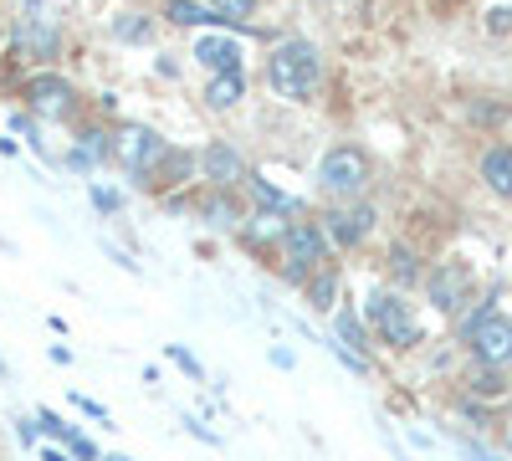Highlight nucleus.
Masks as SVG:
<instances>
[{
    "instance_id": "1",
    "label": "nucleus",
    "mask_w": 512,
    "mask_h": 461,
    "mask_svg": "<svg viewBox=\"0 0 512 461\" xmlns=\"http://www.w3.org/2000/svg\"><path fill=\"white\" fill-rule=\"evenodd\" d=\"M318 77H323V62H318L313 41H282V47L267 57V82H272L277 98H292V103L313 98Z\"/></svg>"
},
{
    "instance_id": "2",
    "label": "nucleus",
    "mask_w": 512,
    "mask_h": 461,
    "mask_svg": "<svg viewBox=\"0 0 512 461\" xmlns=\"http://www.w3.org/2000/svg\"><path fill=\"white\" fill-rule=\"evenodd\" d=\"M328 262V236L323 226H282V277L287 282H308V272H318Z\"/></svg>"
},
{
    "instance_id": "3",
    "label": "nucleus",
    "mask_w": 512,
    "mask_h": 461,
    "mask_svg": "<svg viewBox=\"0 0 512 461\" xmlns=\"http://www.w3.org/2000/svg\"><path fill=\"white\" fill-rule=\"evenodd\" d=\"M364 318L374 323V333H379L390 349H415V344H420V323L410 318V308L395 298V292H369Z\"/></svg>"
},
{
    "instance_id": "4",
    "label": "nucleus",
    "mask_w": 512,
    "mask_h": 461,
    "mask_svg": "<svg viewBox=\"0 0 512 461\" xmlns=\"http://www.w3.org/2000/svg\"><path fill=\"white\" fill-rule=\"evenodd\" d=\"M318 185H323L328 195H359V190L369 185V154H364L359 144L328 149L323 164H318Z\"/></svg>"
},
{
    "instance_id": "5",
    "label": "nucleus",
    "mask_w": 512,
    "mask_h": 461,
    "mask_svg": "<svg viewBox=\"0 0 512 461\" xmlns=\"http://www.w3.org/2000/svg\"><path fill=\"white\" fill-rule=\"evenodd\" d=\"M466 349L482 364H512V318H502L497 308H482L472 323H466Z\"/></svg>"
},
{
    "instance_id": "6",
    "label": "nucleus",
    "mask_w": 512,
    "mask_h": 461,
    "mask_svg": "<svg viewBox=\"0 0 512 461\" xmlns=\"http://www.w3.org/2000/svg\"><path fill=\"white\" fill-rule=\"evenodd\" d=\"M164 139L154 134V129H144V123H123V129H118V139H113V154H118V164H123V170L128 175H149L154 170V164L164 159Z\"/></svg>"
},
{
    "instance_id": "7",
    "label": "nucleus",
    "mask_w": 512,
    "mask_h": 461,
    "mask_svg": "<svg viewBox=\"0 0 512 461\" xmlns=\"http://www.w3.org/2000/svg\"><path fill=\"white\" fill-rule=\"evenodd\" d=\"M26 103H31V113H41V118H72L77 93H72V82H62V77H52V72H41V77L26 82Z\"/></svg>"
},
{
    "instance_id": "8",
    "label": "nucleus",
    "mask_w": 512,
    "mask_h": 461,
    "mask_svg": "<svg viewBox=\"0 0 512 461\" xmlns=\"http://www.w3.org/2000/svg\"><path fill=\"white\" fill-rule=\"evenodd\" d=\"M425 292H431V303L441 313H456L466 303V292H472V267L466 262H441L431 277H425Z\"/></svg>"
},
{
    "instance_id": "9",
    "label": "nucleus",
    "mask_w": 512,
    "mask_h": 461,
    "mask_svg": "<svg viewBox=\"0 0 512 461\" xmlns=\"http://www.w3.org/2000/svg\"><path fill=\"white\" fill-rule=\"evenodd\" d=\"M11 41H16V52H21V57H31V62H52V57H57V47H62L57 26H52L47 16H31V11L16 21Z\"/></svg>"
},
{
    "instance_id": "10",
    "label": "nucleus",
    "mask_w": 512,
    "mask_h": 461,
    "mask_svg": "<svg viewBox=\"0 0 512 461\" xmlns=\"http://www.w3.org/2000/svg\"><path fill=\"white\" fill-rule=\"evenodd\" d=\"M195 170H200L210 185H216V190H231V185L246 180V159H241L231 144H210V149L195 154Z\"/></svg>"
},
{
    "instance_id": "11",
    "label": "nucleus",
    "mask_w": 512,
    "mask_h": 461,
    "mask_svg": "<svg viewBox=\"0 0 512 461\" xmlns=\"http://www.w3.org/2000/svg\"><path fill=\"white\" fill-rule=\"evenodd\" d=\"M374 231V205H354V211H328L323 216V236L333 246H359Z\"/></svg>"
},
{
    "instance_id": "12",
    "label": "nucleus",
    "mask_w": 512,
    "mask_h": 461,
    "mask_svg": "<svg viewBox=\"0 0 512 461\" xmlns=\"http://www.w3.org/2000/svg\"><path fill=\"white\" fill-rule=\"evenodd\" d=\"M195 62L205 72H241V41L236 36H200L195 41Z\"/></svg>"
},
{
    "instance_id": "13",
    "label": "nucleus",
    "mask_w": 512,
    "mask_h": 461,
    "mask_svg": "<svg viewBox=\"0 0 512 461\" xmlns=\"http://www.w3.org/2000/svg\"><path fill=\"white\" fill-rule=\"evenodd\" d=\"M195 175V154H185V149H164V159L154 164V170L139 180L144 190H175V185H185Z\"/></svg>"
},
{
    "instance_id": "14",
    "label": "nucleus",
    "mask_w": 512,
    "mask_h": 461,
    "mask_svg": "<svg viewBox=\"0 0 512 461\" xmlns=\"http://www.w3.org/2000/svg\"><path fill=\"white\" fill-rule=\"evenodd\" d=\"M482 180H487L492 195L512 200V144H492V149L482 154Z\"/></svg>"
},
{
    "instance_id": "15",
    "label": "nucleus",
    "mask_w": 512,
    "mask_h": 461,
    "mask_svg": "<svg viewBox=\"0 0 512 461\" xmlns=\"http://www.w3.org/2000/svg\"><path fill=\"white\" fill-rule=\"evenodd\" d=\"M241 98H246V77H241V72H210V82H205V108L226 113V108H236Z\"/></svg>"
},
{
    "instance_id": "16",
    "label": "nucleus",
    "mask_w": 512,
    "mask_h": 461,
    "mask_svg": "<svg viewBox=\"0 0 512 461\" xmlns=\"http://www.w3.org/2000/svg\"><path fill=\"white\" fill-rule=\"evenodd\" d=\"M466 390H472L477 400H502L507 395V374H502V364H472L466 369Z\"/></svg>"
},
{
    "instance_id": "17",
    "label": "nucleus",
    "mask_w": 512,
    "mask_h": 461,
    "mask_svg": "<svg viewBox=\"0 0 512 461\" xmlns=\"http://www.w3.org/2000/svg\"><path fill=\"white\" fill-rule=\"evenodd\" d=\"M108 154H113V144H108L103 129H82V134H77V149L67 154V164H72V170H93V164L108 159Z\"/></svg>"
},
{
    "instance_id": "18",
    "label": "nucleus",
    "mask_w": 512,
    "mask_h": 461,
    "mask_svg": "<svg viewBox=\"0 0 512 461\" xmlns=\"http://www.w3.org/2000/svg\"><path fill=\"white\" fill-rule=\"evenodd\" d=\"M200 216H205L210 226H236V221H241V205L231 200V190H216V185H210L205 200H200Z\"/></svg>"
},
{
    "instance_id": "19",
    "label": "nucleus",
    "mask_w": 512,
    "mask_h": 461,
    "mask_svg": "<svg viewBox=\"0 0 512 461\" xmlns=\"http://www.w3.org/2000/svg\"><path fill=\"white\" fill-rule=\"evenodd\" d=\"M164 16L175 26H226L210 6H200V0H164Z\"/></svg>"
},
{
    "instance_id": "20",
    "label": "nucleus",
    "mask_w": 512,
    "mask_h": 461,
    "mask_svg": "<svg viewBox=\"0 0 512 461\" xmlns=\"http://www.w3.org/2000/svg\"><path fill=\"white\" fill-rule=\"evenodd\" d=\"M308 303L318 308V313H333V303H338V272L333 267H318V272H308Z\"/></svg>"
},
{
    "instance_id": "21",
    "label": "nucleus",
    "mask_w": 512,
    "mask_h": 461,
    "mask_svg": "<svg viewBox=\"0 0 512 461\" xmlns=\"http://www.w3.org/2000/svg\"><path fill=\"white\" fill-rule=\"evenodd\" d=\"M241 185H251V195H256V205H262V211H277V216H292V211H297V200L282 195L277 185H267L262 175H246Z\"/></svg>"
},
{
    "instance_id": "22",
    "label": "nucleus",
    "mask_w": 512,
    "mask_h": 461,
    "mask_svg": "<svg viewBox=\"0 0 512 461\" xmlns=\"http://www.w3.org/2000/svg\"><path fill=\"white\" fill-rule=\"evenodd\" d=\"M333 328H338V339H344V349H354V354H364V349H369L364 323H359L349 308H338V313H333Z\"/></svg>"
},
{
    "instance_id": "23",
    "label": "nucleus",
    "mask_w": 512,
    "mask_h": 461,
    "mask_svg": "<svg viewBox=\"0 0 512 461\" xmlns=\"http://www.w3.org/2000/svg\"><path fill=\"white\" fill-rule=\"evenodd\" d=\"M113 36H118V41H149V36H154V26H149V16L123 11V16H113Z\"/></svg>"
},
{
    "instance_id": "24",
    "label": "nucleus",
    "mask_w": 512,
    "mask_h": 461,
    "mask_svg": "<svg viewBox=\"0 0 512 461\" xmlns=\"http://www.w3.org/2000/svg\"><path fill=\"white\" fill-rule=\"evenodd\" d=\"M210 11H216L226 26H241V21H251L256 16V0H205Z\"/></svg>"
},
{
    "instance_id": "25",
    "label": "nucleus",
    "mask_w": 512,
    "mask_h": 461,
    "mask_svg": "<svg viewBox=\"0 0 512 461\" xmlns=\"http://www.w3.org/2000/svg\"><path fill=\"white\" fill-rule=\"evenodd\" d=\"M390 272H395L400 282H415V277H420V262H415L410 246H395V251H390Z\"/></svg>"
},
{
    "instance_id": "26",
    "label": "nucleus",
    "mask_w": 512,
    "mask_h": 461,
    "mask_svg": "<svg viewBox=\"0 0 512 461\" xmlns=\"http://www.w3.org/2000/svg\"><path fill=\"white\" fill-rule=\"evenodd\" d=\"M502 118H507V103H472V123H482V129H497Z\"/></svg>"
},
{
    "instance_id": "27",
    "label": "nucleus",
    "mask_w": 512,
    "mask_h": 461,
    "mask_svg": "<svg viewBox=\"0 0 512 461\" xmlns=\"http://www.w3.org/2000/svg\"><path fill=\"white\" fill-rule=\"evenodd\" d=\"M36 426L47 431V436H57V441H67V436H72V426L62 421V415H52V410H41V415H36Z\"/></svg>"
},
{
    "instance_id": "28",
    "label": "nucleus",
    "mask_w": 512,
    "mask_h": 461,
    "mask_svg": "<svg viewBox=\"0 0 512 461\" xmlns=\"http://www.w3.org/2000/svg\"><path fill=\"white\" fill-rule=\"evenodd\" d=\"M487 31H492V36H507V31H512V6H492V11H487Z\"/></svg>"
},
{
    "instance_id": "29",
    "label": "nucleus",
    "mask_w": 512,
    "mask_h": 461,
    "mask_svg": "<svg viewBox=\"0 0 512 461\" xmlns=\"http://www.w3.org/2000/svg\"><path fill=\"white\" fill-rule=\"evenodd\" d=\"M169 359H175V364H180L185 374H195V380H200V359H195L190 349H180V344H169Z\"/></svg>"
},
{
    "instance_id": "30",
    "label": "nucleus",
    "mask_w": 512,
    "mask_h": 461,
    "mask_svg": "<svg viewBox=\"0 0 512 461\" xmlns=\"http://www.w3.org/2000/svg\"><path fill=\"white\" fill-rule=\"evenodd\" d=\"M93 205H98V211H108V216H113L123 200H118V190H103V185H93Z\"/></svg>"
},
{
    "instance_id": "31",
    "label": "nucleus",
    "mask_w": 512,
    "mask_h": 461,
    "mask_svg": "<svg viewBox=\"0 0 512 461\" xmlns=\"http://www.w3.org/2000/svg\"><path fill=\"white\" fill-rule=\"evenodd\" d=\"M67 446H72V456H77V461H103V456H98V446H93V441H82V436H67Z\"/></svg>"
},
{
    "instance_id": "32",
    "label": "nucleus",
    "mask_w": 512,
    "mask_h": 461,
    "mask_svg": "<svg viewBox=\"0 0 512 461\" xmlns=\"http://www.w3.org/2000/svg\"><path fill=\"white\" fill-rule=\"evenodd\" d=\"M436 6H451V0H436Z\"/></svg>"
}]
</instances>
